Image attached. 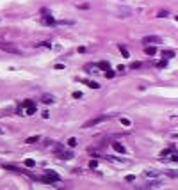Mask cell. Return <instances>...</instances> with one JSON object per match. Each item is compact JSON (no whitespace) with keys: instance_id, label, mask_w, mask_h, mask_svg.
I'll list each match as a JSON object with an SVG mask.
<instances>
[{"instance_id":"cell-1","label":"cell","mask_w":178,"mask_h":190,"mask_svg":"<svg viewBox=\"0 0 178 190\" xmlns=\"http://www.w3.org/2000/svg\"><path fill=\"white\" fill-rule=\"evenodd\" d=\"M107 119H111V116H98V117H94V119H89L87 123H84V128H91L94 125H100V123H104Z\"/></svg>"},{"instance_id":"cell-2","label":"cell","mask_w":178,"mask_h":190,"mask_svg":"<svg viewBox=\"0 0 178 190\" xmlns=\"http://www.w3.org/2000/svg\"><path fill=\"white\" fill-rule=\"evenodd\" d=\"M59 180H61V176L57 172H53V171H46V176L41 178V181H45V183H53V181H59Z\"/></svg>"},{"instance_id":"cell-3","label":"cell","mask_w":178,"mask_h":190,"mask_svg":"<svg viewBox=\"0 0 178 190\" xmlns=\"http://www.w3.org/2000/svg\"><path fill=\"white\" fill-rule=\"evenodd\" d=\"M0 50L9 52V53H20V50H18L14 44H9V43H0Z\"/></svg>"},{"instance_id":"cell-4","label":"cell","mask_w":178,"mask_h":190,"mask_svg":"<svg viewBox=\"0 0 178 190\" xmlns=\"http://www.w3.org/2000/svg\"><path fill=\"white\" fill-rule=\"evenodd\" d=\"M43 23H45V25H55V23H57V21L53 20V16H50V14H48V12H45V14H43Z\"/></svg>"},{"instance_id":"cell-5","label":"cell","mask_w":178,"mask_h":190,"mask_svg":"<svg viewBox=\"0 0 178 190\" xmlns=\"http://www.w3.org/2000/svg\"><path fill=\"white\" fill-rule=\"evenodd\" d=\"M57 157L63 160H71L73 158V153L71 151H57Z\"/></svg>"},{"instance_id":"cell-6","label":"cell","mask_w":178,"mask_h":190,"mask_svg":"<svg viewBox=\"0 0 178 190\" xmlns=\"http://www.w3.org/2000/svg\"><path fill=\"white\" fill-rule=\"evenodd\" d=\"M143 43H160V37L158 36H146V37H143Z\"/></svg>"},{"instance_id":"cell-7","label":"cell","mask_w":178,"mask_h":190,"mask_svg":"<svg viewBox=\"0 0 178 190\" xmlns=\"http://www.w3.org/2000/svg\"><path fill=\"white\" fill-rule=\"evenodd\" d=\"M53 100H55V98H53L52 94H43V96H41V101L45 103V105H50V103H53Z\"/></svg>"},{"instance_id":"cell-8","label":"cell","mask_w":178,"mask_h":190,"mask_svg":"<svg viewBox=\"0 0 178 190\" xmlns=\"http://www.w3.org/2000/svg\"><path fill=\"white\" fill-rule=\"evenodd\" d=\"M112 148H114L118 153H126L125 146H123V144H119V142H112Z\"/></svg>"},{"instance_id":"cell-9","label":"cell","mask_w":178,"mask_h":190,"mask_svg":"<svg viewBox=\"0 0 178 190\" xmlns=\"http://www.w3.org/2000/svg\"><path fill=\"white\" fill-rule=\"evenodd\" d=\"M84 84H87L91 89H100V84L98 82H93V80H84Z\"/></svg>"},{"instance_id":"cell-10","label":"cell","mask_w":178,"mask_h":190,"mask_svg":"<svg viewBox=\"0 0 178 190\" xmlns=\"http://www.w3.org/2000/svg\"><path fill=\"white\" fill-rule=\"evenodd\" d=\"M144 52H146V55H155V53H157V48H155V46H146Z\"/></svg>"},{"instance_id":"cell-11","label":"cell","mask_w":178,"mask_h":190,"mask_svg":"<svg viewBox=\"0 0 178 190\" xmlns=\"http://www.w3.org/2000/svg\"><path fill=\"white\" fill-rule=\"evenodd\" d=\"M96 66H98L100 69H109V68H111V64L107 62V61H100V62L96 64Z\"/></svg>"},{"instance_id":"cell-12","label":"cell","mask_w":178,"mask_h":190,"mask_svg":"<svg viewBox=\"0 0 178 190\" xmlns=\"http://www.w3.org/2000/svg\"><path fill=\"white\" fill-rule=\"evenodd\" d=\"M118 48H119V52H121V55H123V57H130V53H128V50H126L125 46H123V44H119V46H118Z\"/></svg>"},{"instance_id":"cell-13","label":"cell","mask_w":178,"mask_h":190,"mask_svg":"<svg viewBox=\"0 0 178 190\" xmlns=\"http://www.w3.org/2000/svg\"><path fill=\"white\" fill-rule=\"evenodd\" d=\"M38 140H39V135H34V137L25 139V144H34V142H38Z\"/></svg>"},{"instance_id":"cell-14","label":"cell","mask_w":178,"mask_h":190,"mask_svg":"<svg viewBox=\"0 0 178 190\" xmlns=\"http://www.w3.org/2000/svg\"><path fill=\"white\" fill-rule=\"evenodd\" d=\"M162 55H164L166 59H171V57H175V52H173V50H164Z\"/></svg>"},{"instance_id":"cell-15","label":"cell","mask_w":178,"mask_h":190,"mask_svg":"<svg viewBox=\"0 0 178 190\" xmlns=\"http://www.w3.org/2000/svg\"><path fill=\"white\" fill-rule=\"evenodd\" d=\"M168 160H173V162H178V151H171L169 153V158Z\"/></svg>"},{"instance_id":"cell-16","label":"cell","mask_w":178,"mask_h":190,"mask_svg":"<svg viewBox=\"0 0 178 190\" xmlns=\"http://www.w3.org/2000/svg\"><path fill=\"white\" fill-rule=\"evenodd\" d=\"M68 146H70V148H75V146H77V139L75 137L68 139Z\"/></svg>"},{"instance_id":"cell-17","label":"cell","mask_w":178,"mask_h":190,"mask_svg":"<svg viewBox=\"0 0 178 190\" xmlns=\"http://www.w3.org/2000/svg\"><path fill=\"white\" fill-rule=\"evenodd\" d=\"M119 121H121V125H123V126H130V125H132V123H130V119H126V117H121Z\"/></svg>"},{"instance_id":"cell-18","label":"cell","mask_w":178,"mask_h":190,"mask_svg":"<svg viewBox=\"0 0 178 190\" xmlns=\"http://www.w3.org/2000/svg\"><path fill=\"white\" fill-rule=\"evenodd\" d=\"M25 114H27V116H32V114H36V105H34V107H29Z\"/></svg>"},{"instance_id":"cell-19","label":"cell","mask_w":178,"mask_h":190,"mask_svg":"<svg viewBox=\"0 0 178 190\" xmlns=\"http://www.w3.org/2000/svg\"><path fill=\"white\" fill-rule=\"evenodd\" d=\"M160 187V181H153V183H148V188H157Z\"/></svg>"},{"instance_id":"cell-20","label":"cell","mask_w":178,"mask_h":190,"mask_svg":"<svg viewBox=\"0 0 178 190\" xmlns=\"http://www.w3.org/2000/svg\"><path fill=\"white\" fill-rule=\"evenodd\" d=\"M25 165H27V167H34V165H36V162H34L32 158H29V160H25Z\"/></svg>"},{"instance_id":"cell-21","label":"cell","mask_w":178,"mask_h":190,"mask_svg":"<svg viewBox=\"0 0 178 190\" xmlns=\"http://www.w3.org/2000/svg\"><path fill=\"white\" fill-rule=\"evenodd\" d=\"M23 107H25V108H29V107H34V103H32L31 100H25V101H23Z\"/></svg>"},{"instance_id":"cell-22","label":"cell","mask_w":178,"mask_h":190,"mask_svg":"<svg viewBox=\"0 0 178 190\" xmlns=\"http://www.w3.org/2000/svg\"><path fill=\"white\" fill-rule=\"evenodd\" d=\"M105 76H107V78H112V76H114V71L109 68V69H107V73H105Z\"/></svg>"},{"instance_id":"cell-23","label":"cell","mask_w":178,"mask_h":190,"mask_svg":"<svg viewBox=\"0 0 178 190\" xmlns=\"http://www.w3.org/2000/svg\"><path fill=\"white\" fill-rule=\"evenodd\" d=\"M89 167H91V169H96V167H98V162H96V160H91V162H89Z\"/></svg>"},{"instance_id":"cell-24","label":"cell","mask_w":178,"mask_h":190,"mask_svg":"<svg viewBox=\"0 0 178 190\" xmlns=\"http://www.w3.org/2000/svg\"><path fill=\"white\" fill-rule=\"evenodd\" d=\"M166 64H168V59H166V57H164V59H162V61H160V62L157 64L158 68H164V66H166Z\"/></svg>"},{"instance_id":"cell-25","label":"cell","mask_w":178,"mask_h":190,"mask_svg":"<svg viewBox=\"0 0 178 190\" xmlns=\"http://www.w3.org/2000/svg\"><path fill=\"white\" fill-rule=\"evenodd\" d=\"M168 176H171V178H178V171H169Z\"/></svg>"},{"instance_id":"cell-26","label":"cell","mask_w":178,"mask_h":190,"mask_svg":"<svg viewBox=\"0 0 178 190\" xmlns=\"http://www.w3.org/2000/svg\"><path fill=\"white\" fill-rule=\"evenodd\" d=\"M168 14H169L168 11H160V12H158L157 16H158V18H166V16H168Z\"/></svg>"},{"instance_id":"cell-27","label":"cell","mask_w":178,"mask_h":190,"mask_svg":"<svg viewBox=\"0 0 178 190\" xmlns=\"http://www.w3.org/2000/svg\"><path fill=\"white\" fill-rule=\"evenodd\" d=\"M141 66H143L141 62H132V66H130V68H132V69H139Z\"/></svg>"},{"instance_id":"cell-28","label":"cell","mask_w":178,"mask_h":190,"mask_svg":"<svg viewBox=\"0 0 178 190\" xmlns=\"http://www.w3.org/2000/svg\"><path fill=\"white\" fill-rule=\"evenodd\" d=\"M41 114H43V119H48V117H50V112H48V110H45Z\"/></svg>"},{"instance_id":"cell-29","label":"cell","mask_w":178,"mask_h":190,"mask_svg":"<svg viewBox=\"0 0 178 190\" xmlns=\"http://www.w3.org/2000/svg\"><path fill=\"white\" fill-rule=\"evenodd\" d=\"M73 98H82V93H80V91H75V93H73Z\"/></svg>"},{"instance_id":"cell-30","label":"cell","mask_w":178,"mask_h":190,"mask_svg":"<svg viewBox=\"0 0 178 190\" xmlns=\"http://www.w3.org/2000/svg\"><path fill=\"white\" fill-rule=\"evenodd\" d=\"M2 132H4V130H2V128H0V133H2Z\"/></svg>"},{"instance_id":"cell-31","label":"cell","mask_w":178,"mask_h":190,"mask_svg":"<svg viewBox=\"0 0 178 190\" xmlns=\"http://www.w3.org/2000/svg\"><path fill=\"white\" fill-rule=\"evenodd\" d=\"M176 21H178V16H176Z\"/></svg>"}]
</instances>
